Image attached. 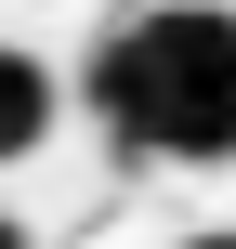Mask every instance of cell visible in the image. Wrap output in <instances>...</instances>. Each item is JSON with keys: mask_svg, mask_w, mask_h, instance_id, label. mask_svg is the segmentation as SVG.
<instances>
[{"mask_svg": "<svg viewBox=\"0 0 236 249\" xmlns=\"http://www.w3.org/2000/svg\"><path fill=\"white\" fill-rule=\"evenodd\" d=\"M53 118H66V79H53L26 39H0V171H26V158L53 144Z\"/></svg>", "mask_w": 236, "mask_h": 249, "instance_id": "obj_2", "label": "cell"}, {"mask_svg": "<svg viewBox=\"0 0 236 249\" xmlns=\"http://www.w3.org/2000/svg\"><path fill=\"white\" fill-rule=\"evenodd\" d=\"M92 118L118 158L210 171L236 158V13L223 0H145L92 39Z\"/></svg>", "mask_w": 236, "mask_h": 249, "instance_id": "obj_1", "label": "cell"}, {"mask_svg": "<svg viewBox=\"0 0 236 249\" xmlns=\"http://www.w3.org/2000/svg\"><path fill=\"white\" fill-rule=\"evenodd\" d=\"M0 249H39V236H26V223H13V210H0Z\"/></svg>", "mask_w": 236, "mask_h": 249, "instance_id": "obj_4", "label": "cell"}, {"mask_svg": "<svg viewBox=\"0 0 236 249\" xmlns=\"http://www.w3.org/2000/svg\"><path fill=\"white\" fill-rule=\"evenodd\" d=\"M171 249H236V223H197V236H171Z\"/></svg>", "mask_w": 236, "mask_h": 249, "instance_id": "obj_3", "label": "cell"}]
</instances>
